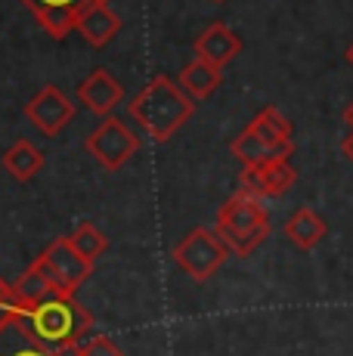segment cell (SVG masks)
<instances>
[{"instance_id":"7402d4cb","label":"cell","mask_w":353,"mask_h":356,"mask_svg":"<svg viewBox=\"0 0 353 356\" xmlns=\"http://www.w3.org/2000/svg\"><path fill=\"white\" fill-rule=\"evenodd\" d=\"M344 124H347V130H350V136H353V102L347 108H344Z\"/></svg>"},{"instance_id":"484cf974","label":"cell","mask_w":353,"mask_h":356,"mask_svg":"<svg viewBox=\"0 0 353 356\" xmlns=\"http://www.w3.org/2000/svg\"><path fill=\"white\" fill-rule=\"evenodd\" d=\"M217 3H223V0H217Z\"/></svg>"},{"instance_id":"5bb4252c","label":"cell","mask_w":353,"mask_h":356,"mask_svg":"<svg viewBox=\"0 0 353 356\" xmlns=\"http://www.w3.org/2000/svg\"><path fill=\"white\" fill-rule=\"evenodd\" d=\"M239 50H242V38L223 22L208 25V29L199 34V40H195V56L217 65V68L227 65Z\"/></svg>"},{"instance_id":"9a60e30c","label":"cell","mask_w":353,"mask_h":356,"mask_svg":"<svg viewBox=\"0 0 353 356\" xmlns=\"http://www.w3.org/2000/svg\"><path fill=\"white\" fill-rule=\"evenodd\" d=\"M74 31H81V38H84L93 50H103L108 40L121 31V19L108 3H90L84 13H81L78 29Z\"/></svg>"},{"instance_id":"cb8c5ba5","label":"cell","mask_w":353,"mask_h":356,"mask_svg":"<svg viewBox=\"0 0 353 356\" xmlns=\"http://www.w3.org/2000/svg\"><path fill=\"white\" fill-rule=\"evenodd\" d=\"M347 63H350V65H353V44H350V47H347Z\"/></svg>"},{"instance_id":"8fae6325","label":"cell","mask_w":353,"mask_h":356,"mask_svg":"<svg viewBox=\"0 0 353 356\" xmlns=\"http://www.w3.org/2000/svg\"><path fill=\"white\" fill-rule=\"evenodd\" d=\"M31 13H35L38 25L44 29L50 38L63 40L69 38V31L78 29L81 13L97 0H22Z\"/></svg>"},{"instance_id":"4fadbf2b","label":"cell","mask_w":353,"mask_h":356,"mask_svg":"<svg viewBox=\"0 0 353 356\" xmlns=\"http://www.w3.org/2000/svg\"><path fill=\"white\" fill-rule=\"evenodd\" d=\"M121 97H124V87H121L106 68H97L93 74H87L84 84L78 87V99L84 102L93 115H106V118L121 102Z\"/></svg>"},{"instance_id":"44dd1931","label":"cell","mask_w":353,"mask_h":356,"mask_svg":"<svg viewBox=\"0 0 353 356\" xmlns=\"http://www.w3.org/2000/svg\"><path fill=\"white\" fill-rule=\"evenodd\" d=\"M13 313H16V307H13V285H6L3 279H0V325H3Z\"/></svg>"},{"instance_id":"ba28073f","label":"cell","mask_w":353,"mask_h":356,"mask_svg":"<svg viewBox=\"0 0 353 356\" xmlns=\"http://www.w3.org/2000/svg\"><path fill=\"white\" fill-rule=\"evenodd\" d=\"M25 118L35 124L44 136H56L69 121L74 118V102L65 97L59 87L47 84L44 90H38L25 106Z\"/></svg>"},{"instance_id":"3957f363","label":"cell","mask_w":353,"mask_h":356,"mask_svg":"<svg viewBox=\"0 0 353 356\" xmlns=\"http://www.w3.org/2000/svg\"><path fill=\"white\" fill-rule=\"evenodd\" d=\"M229 152L236 155L245 168L254 164H273L288 161L295 152V140H291L288 118L276 106H267L254 115V121L229 143Z\"/></svg>"},{"instance_id":"e0dca14e","label":"cell","mask_w":353,"mask_h":356,"mask_svg":"<svg viewBox=\"0 0 353 356\" xmlns=\"http://www.w3.org/2000/svg\"><path fill=\"white\" fill-rule=\"evenodd\" d=\"M176 84L183 87V93H186L192 102H202V99H208L217 87L223 84V74H220V68H217V65H211V63H205V59L195 56L192 63L183 65L180 81H176Z\"/></svg>"},{"instance_id":"7a4b0ae2","label":"cell","mask_w":353,"mask_h":356,"mask_svg":"<svg viewBox=\"0 0 353 356\" xmlns=\"http://www.w3.org/2000/svg\"><path fill=\"white\" fill-rule=\"evenodd\" d=\"M19 313V310H16ZM22 323L53 350H78L93 338V319L74 298H56L35 310L19 313Z\"/></svg>"},{"instance_id":"ffe728a7","label":"cell","mask_w":353,"mask_h":356,"mask_svg":"<svg viewBox=\"0 0 353 356\" xmlns=\"http://www.w3.org/2000/svg\"><path fill=\"white\" fill-rule=\"evenodd\" d=\"M78 356H124V353H121L108 338H103V334H93L84 347H78Z\"/></svg>"},{"instance_id":"277c9868","label":"cell","mask_w":353,"mask_h":356,"mask_svg":"<svg viewBox=\"0 0 353 356\" xmlns=\"http://www.w3.org/2000/svg\"><path fill=\"white\" fill-rule=\"evenodd\" d=\"M217 236L227 242V248L239 257H248L254 248H261V242L270 236V217L261 198L248 193H236L223 202V208L217 211Z\"/></svg>"},{"instance_id":"603a6c76","label":"cell","mask_w":353,"mask_h":356,"mask_svg":"<svg viewBox=\"0 0 353 356\" xmlns=\"http://www.w3.org/2000/svg\"><path fill=\"white\" fill-rule=\"evenodd\" d=\"M341 149H344V155H347V159L353 161V136H350V134H347V140L341 143Z\"/></svg>"},{"instance_id":"6da1fadb","label":"cell","mask_w":353,"mask_h":356,"mask_svg":"<svg viewBox=\"0 0 353 356\" xmlns=\"http://www.w3.org/2000/svg\"><path fill=\"white\" fill-rule=\"evenodd\" d=\"M195 112V102L183 93L180 84H174L167 74H155L146 87L127 102V115L142 127V134L155 143H167L186 124V118Z\"/></svg>"},{"instance_id":"d4e9b609","label":"cell","mask_w":353,"mask_h":356,"mask_svg":"<svg viewBox=\"0 0 353 356\" xmlns=\"http://www.w3.org/2000/svg\"><path fill=\"white\" fill-rule=\"evenodd\" d=\"M97 3H108V0H97Z\"/></svg>"},{"instance_id":"52a82bcc","label":"cell","mask_w":353,"mask_h":356,"mask_svg":"<svg viewBox=\"0 0 353 356\" xmlns=\"http://www.w3.org/2000/svg\"><path fill=\"white\" fill-rule=\"evenodd\" d=\"M38 260L59 282V289H63L65 294H72V298H74V291L87 282V276H90V270H93V264H87V260L72 248L69 238H56V242H50Z\"/></svg>"},{"instance_id":"9c48e42d","label":"cell","mask_w":353,"mask_h":356,"mask_svg":"<svg viewBox=\"0 0 353 356\" xmlns=\"http://www.w3.org/2000/svg\"><path fill=\"white\" fill-rule=\"evenodd\" d=\"M297 170L291 161H273V164H254V168H242L239 189L254 198H282L295 186Z\"/></svg>"},{"instance_id":"7c38bea8","label":"cell","mask_w":353,"mask_h":356,"mask_svg":"<svg viewBox=\"0 0 353 356\" xmlns=\"http://www.w3.org/2000/svg\"><path fill=\"white\" fill-rule=\"evenodd\" d=\"M0 356H78V350H53L44 341L35 338L28 325L22 323L19 313H13L0 325Z\"/></svg>"},{"instance_id":"ac0fdd59","label":"cell","mask_w":353,"mask_h":356,"mask_svg":"<svg viewBox=\"0 0 353 356\" xmlns=\"http://www.w3.org/2000/svg\"><path fill=\"white\" fill-rule=\"evenodd\" d=\"M3 168H6V174H10L13 180L28 183L31 177H35L38 170L44 168V152H40L38 146H31L28 140H19L16 146L6 149V155H3Z\"/></svg>"},{"instance_id":"8992f818","label":"cell","mask_w":353,"mask_h":356,"mask_svg":"<svg viewBox=\"0 0 353 356\" xmlns=\"http://www.w3.org/2000/svg\"><path fill=\"white\" fill-rule=\"evenodd\" d=\"M137 146H140L137 134H133L121 118H112V115L84 140L87 155H93L106 170L124 168V164L131 161V155L137 152Z\"/></svg>"},{"instance_id":"30bf717a","label":"cell","mask_w":353,"mask_h":356,"mask_svg":"<svg viewBox=\"0 0 353 356\" xmlns=\"http://www.w3.org/2000/svg\"><path fill=\"white\" fill-rule=\"evenodd\" d=\"M56 298H72V294H65L59 289V282L47 273V266L40 264V260H35V264L13 282V307H16L19 313L35 310V307L47 304V300H56Z\"/></svg>"},{"instance_id":"5b68a950","label":"cell","mask_w":353,"mask_h":356,"mask_svg":"<svg viewBox=\"0 0 353 356\" xmlns=\"http://www.w3.org/2000/svg\"><path fill=\"white\" fill-rule=\"evenodd\" d=\"M227 257H229L227 242L217 236V229H208V227H195L174 245V264L192 282H208L227 264Z\"/></svg>"},{"instance_id":"d6986e66","label":"cell","mask_w":353,"mask_h":356,"mask_svg":"<svg viewBox=\"0 0 353 356\" xmlns=\"http://www.w3.org/2000/svg\"><path fill=\"white\" fill-rule=\"evenodd\" d=\"M69 242H72V248L87 260V264H97V260L106 254V248H108L106 232L99 227H93V223H78V229L69 236Z\"/></svg>"},{"instance_id":"2e32d148","label":"cell","mask_w":353,"mask_h":356,"mask_svg":"<svg viewBox=\"0 0 353 356\" xmlns=\"http://www.w3.org/2000/svg\"><path fill=\"white\" fill-rule=\"evenodd\" d=\"M285 238H288L295 248L301 251H313L319 242L325 238V232H329V227H325V220L316 214L313 208H297L295 214L285 220Z\"/></svg>"}]
</instances>
